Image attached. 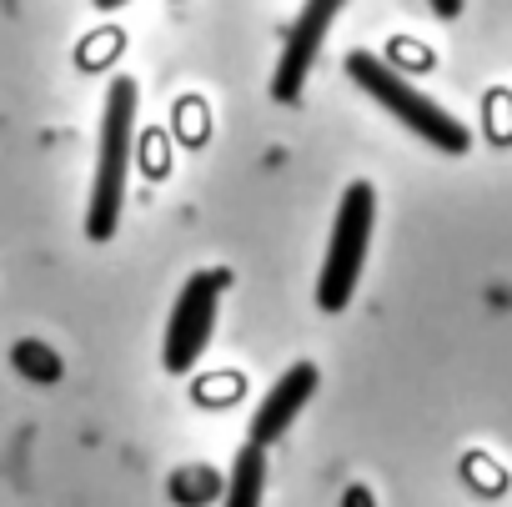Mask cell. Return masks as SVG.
I'll use <instances>...</instances> for the list:
<instances>
[{
  "instance_id": "6",
  "label": "cell",
  "mask_w": 512,
  "mask_h": 507,
  "mask_svg": "<svg viewBox=\"0 0 512 507\" xmlns=\"http://www.w3.org/2000/svg\"><path fill=\"white\" fill-rule=\"evenodd\" d=\"M317 367L312 362H297V367H287L282 377H277V387L262 397V407L251 412V442L256 447H272L292 422H297V412L317 397Z\"/></svg>"
},
{
  "instance_id": "8",
  "label": "cell",
  "mask_w": 512,
  "mask_h": 507,
  "mask_svg": "<svg viewBox=\"0 0 512 507\" xmlns=\"http://www.w3.org/2000/svg\"><path fill=\"white\" fill-rule=\"evenodd\" d=\"M16 367H21L26 377H36V382H56V377H61V357L46 352L41 342H21V347H16Z\"/></svg>"
},
{
  "instance_id": "12",
  "label": "cell",
  "mask_w": 512,
  "mask_h": 507,
  "mask_svg": "<svg viewBox=\"0 0 512 507\" xmlns=\"http://www.w3.org/2000/svg\"><path fill=\"white\" fill-rule=\"evenodd\" d=\"M116 6H126V0H96V11H116Z\"/></svg>"
},
{
  "instance_id": "2",
  "label": "cell",
  "mask_w": 512,
  "mask_h": 507,
  "mask_svg": "<svg viewBox=\"0 0 512 507\" xmlns=\"http://www.w3.org/2000/svg\"><path fill=\"white\" fill-rule=\"evenodd\" d=\"M347 76H352L357 91H367L377 106H387V111L397 116V126H407V131L422 136L427 146H437V151H447V156H462V151L472 146L467 126H462L452 111H442L432 96H422V91H417L397 66H387L382 56L352 51V56H347Z\"/></svg>"
},
{
  "instance_id": "9",
  "label": "cell",
  "mask_w": 512,
  "mask_h": 507,
  "mask_svg": "<svg viewBox=\"0 0 512 507\" xmlns=\"http://www.w3.org/2000/svg\"><path fill=\"white\" fill-rule=\"evenodd\" d=\"M216 492V477L206 472V467H196V472H181L176 477V502H206Z\"/></svg>"
},
{
  "instance_id": "7",
  "label": "cell",
  "mask_w": 512,
  "mask_h": 507,
  "mask_svg": "<svg viewBox=\"0 0 512 507\" xmlns=\"http://www.w3.org/2000/svg\"><path fill=\"white\" fill-rule=\"evenodd\" d=\"M262 492H267V447L246 442L226 472V487H221V507H262Z\"/></svg>"
},
{
  "instance_id": "5",
  "label": "cell",
  "mask_w": 512,
  "mask_h": 507,
  "mask_svg": "<svg viewBox=\"0 0 512 507\" xmlns=\"http://www.w3.org/2000/svg\"><path fill=\"white\" fill-rule=\"evenodd\" d=\"M342 6H347V0H307V6H302V16L292 21L287 46L277 56V81H272L277 101H297L302 96V86H307V76L317 66V51H322V41H327V31H332Z\"/></svg>"
},
{
  "instance_id": "4",
  "label": "cell",
  "mask_w": 512,
  "mask_h": 507,
  "mask_svg": "<svg viewBox=\"0 0 512 507\" xmlns=\"http://www.w3.org/2000/svg\"><path fill=\"white\" fill-rule=\"evenodd\" d=\"M226 287H231L226 272H196V277H186V287H181V297H176V307H171V322H166V342H161L166 372L181 377V372H191V367L201 362Z\"/></svg>"
},
{
  "instance_id": "11",
  "label": "cell",
  "mask_w": 512,
  "mask_h": 507,
  "mask_svg": "<svg viewBox=\"0 0 512 507\" xmlns=\"http://www.w3.org/2000/svg\"><path fill=\"white\" fill-rule=\"evenodd\" d=\"M342 507H372V492H367V487H347Z\"/></svg>"
},
{
  "instance_id": "10",
  "label": "cell",
  "mask_w": 512,
  "mask_h": 507,
  "mask_svg": "<svg viewBox=\"0 0 512 507\" xmlns=\"http://www.w3.org/2000/svg\"><path fill=\"white\" fill-rule=\"evenodd\" d=\"M427 6L442 16V21H452V16H462V0H427Z\"/></svg>"
},
{
  "instance_id": "3",
  "label": "cell",
  "mask_w": 512,
  "mask_h": 507,
  "mask_svg": "<svg viewBox=\"0 0 512 507\" xmlns=\"http://www.w3.org/2000/svg\"><path fill=\"white\" fill-rule=\"evenodd\" d=\"M372 221H377V191H372V181H352L342 191L332 241H327V262H322V277H317V307L322 312H347V302L357 297L367 246H372Z\"/></svg>"
},
{
  "instance_id": "1",
  "label": "cell",
  "mask_w": 512,
  "mask_h": 507,
  "mask_svg": "<svg viewBox=\"0 0 512 507\" xmlns=\"http://www.w3.org/2000/svg\"><path fill=\"white\" fill-rule=\"evenodd\" d=\"M136 156V81L116 76L101 111V141H96V176H91V206H86V236L111 241L126 206V171Z\"/></svg>"
}]
</instances>
